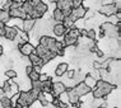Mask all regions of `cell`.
Listing matches in <instances>:
<instances>
[{"label":"cell","mask_w":121,"mask_h":108,"mask_svg":"<svg viewBox=\"0 0 121 108\" xmlns=\"http://www.w3.org/2000/svg\"><path fill=\"white\" fill-rule=\"evenodd\" d=\"M113 89H116V84H111L107 80L98 79L96 83V87L91 91H92L93 98H106L108 94H111V91Z\"/></svg>","instance_id":"1"},{"label":"cell","mask_w":121,"mask_h":108,"mask_svg":"<svg viewBox=\"0 0 121 108\" xmlns=\"http://www.w3.org/2000/svg\"><path fill=\"white\" fill-rule=\"evenodd\" d=\"M38 45L46 47L48 51H52V52L56 51V40L51 36H41L38 38Z\"/></svg>","instance_id":"2"},{"label":"cell","mask_w":121,"mask_h":108,"mask_svg":"<svg viewBox=\"0 0 121 108\" xmlns=\"http://www.w3.org/2000/svg\"><path fill=\"white\" fill-rule=\"evenodd\" d=\"M35 102L36 100L31 97V94L28 93V90L27 91H19V98H18L17 103H19L21 106H23L24 108H29Z\"/></svg>","instance_id":"3"},{"label":"cell","mask_w":121,"mask_h":108,"mask_svg":"<svg viewBox=\"0 0 121 108\" xmlns=\"http://www.w3.org/2000/svg\"><path fill=\"white\" fill-rule=\"evenodd\" d=\"M66 90V87L63 81H52V85H51V96L52 97H59L61 93Z\"/></svg>","instance_id":"4"},{"label":"cell","mask_w":121,"mask_h":108,"mask_svg":"<svg viewBox=\"0 0 121 108\" xmlns=\"http://www.w3.org/2000/svg\"><path fill=\"white\" fill-rule=\"evenodd\" d=\"M9 17L10 18H17V19H26L27 14L24 13V10L22 9V6H13L8 10Z\"/></svg>","instance_id":"5"},{"label":"cell","mask_w":121,"mask_h":108,"mask_svg":"<svg viewBox=\"0 0 121 108\" xmlns=\"http://www.w3.org/2000/svg\"><path fill=\"white\" fill-rule=\"evenodd\" d=\"M117 12L116 6L113 3H110V4H103L99 8V13L104 17H111V15H115V13Z\"/></svg>","instance_id":"6"},{"label":"cell","mask_w":121,"mask_h":108,"mask_svg":"<svg viewBox=\"0 0 121 108\" xmlns=\"http://www.w3.org/2000/svg\"><path fill=\"white\" fill-rule=\"evenodd\" d=\"M86 12H87V8H86L84 5H82V6H78V8H73V9H71L70 15H68V17H70V18L75 22L77 19L84 18V14H86Z\"/></svg>","instance_id":"7"},{"label":"cell","mask_w":121,"mask_h":108,"mask_svg":"<svg viewBox=\"0 0 121 108\" xmlns=\"http://www.w3.org/2000/svg\"><path fill=\"white\" fill-rule=\"evenodd\" d=\"M18 51L21 55L23 56H29L31 54L35 52V46L31 43V42H26V43L18 45Z\"/></svg>","instance_id":"8"},{"label":"cell","mask_w":121,"mask_h":108,"mask_svg":"<svg viewBox=\"0 0 121 108\" xmlns=\"http://www.w3.org/2000/svg\"><path fill=\"white\" fill-rule=\"evenodd\" d=\"M73 89L75 90V93L78 94L79 97H84V96H87V94H89L91 93V88H88L86 84L83 83V81H79V83H77L73 87Z\"/></svg>","instance_id":"9"},{"label":"cell","mask_w":121,"mask_h":108,"mask_svg":"<svg viewBox=\"0 0 121 108\" xmlns=\"http://www.w3.org/2000/svg\"><path fill=\"white\" fill-rule=\"evenodd\" d=\"M19 31H21V29H18L17 27H13V25H6L4 37H5L8 41H14L15 37L18 36V32H19Z\"/></svg>","instance_id":"10"},{"label":"cell","mask_w":121,"mask_h":108,"mask_svg":"<svg viewBox=\"0 0 121 108\" xmlns=\"http://www.w3.org/2000/svg\"><path fill=\"white\" fill-rule=\"evenodd\" d=\"M51 31L54 32V34L56 36V37L61 38V37H64V34L66 33V31H68V29L65 28V25L63 24V23H55V24L52 25Z\"/></svg>","instance_id":"11"},{"label":"cell","mask_w":121,"mask_h":108,"mask_svg":"<svg viewBox=\"0 0 121 108\" xmlns=\"http://www.w3.org/2000/svg\"><path fill=\"white\" fill-rule=\"evenodd\" d=\"M35 24H36V19H32V18H26V19H23L22 21V31L23 32H28L29 31H32L33 29V27H35Z\"/></svg>","instance_id":"12"},{"label":"cell","mask_w":121,"mask_h":108,"mask_svg":"<svg viewBox=\"0 0 121 108\" xmlns=\"http://www.w3.org/2000/svg\"><path fill=\"white\" fill-rule=\"evenodd\" d=\"M66 96H68V102L70 104H74L80 100V97L75 93V90L73 88H66Z\"/></svg>","instance_id":"13"},{"label":"cell","mask_w":121,"mask_h":108,"mask_svg":"<svg viewBox=\"0 0 121 108\" xmlns=\"http://www.w3.org/2000/svg\"><path fill=\"white\" fill-rule=\"evenodd\" d=\"M68 69H69V65H68L66 62H60V64L56 66V69H55V75H56V76H59V78L64 76V75L66 74Z\"/></svg>","instance_id":"14"},{"label":"cell","mask_w":121,"mask_h":108,"mask_svg":"<svg viewBox=\"0 0 121 108\" xmlns=\"http://www.w3.org/2000/svg\"><path fill=\"white\" fill-rule=\"evenodd\" d=\"M64 18L65 17H64L63 12L59 8H54V10H52V21H55L56 23H63Z\"/></svg>","instance_id":"15"},{"label":"cell","mask_w":121,"mask_h":108,"mask_svg":"<svg viewBox=\"0 0 121 108\" xmlns=\"http://www.w3.org/2000/svg\"><path fill=\"white\" fill-rule=\"evenodd\" d=\"M35 10L37 12V13H38V15H40V17L42 18L45 14H46V12L48 10V6H47V4H46V3L41 1L40 4H37V5L35 6Z\"/></svg>","instance_id":"16"},{"label":"cell","mask_w":121,"mask_h":108,"mask_svg":"<svg viewBox=\"0 0 121 108\" xmlns=\"http://www.w3.org/2000/svg\"><path fill=\"white\" fill-rule=\"evenodd\" d=\"M27 57H28V60H29V62H31L32 66H43V65H42L41 57L37 56L35 52H33V54H31L29 56H27Z\"/></svg>","instance_id":"17"},{"label":"cell","mask_w":121,"mask_h":108,"mask_svg":"<svg viewBox=\"0 0 121 108\" xmlns=\"http://www.w3.org/2000/svg\"><path fill=\"white\" fill-rule=\"evenodd\" d=\"M83 83L86 84L88 88H91V89H93L94 87H96V83H97V79H94L91 74H87L86 76L83 78Z\"/></svg>","instance_id":"18"},{"label":"cell","mask_w":121,"mask_h":108,"mask_svg":"<svg viewBox=\"0 0 121 108\" xmlns=\"http://www.w3.org/2000/svg\"><path fill=\"white\" fill-rule=\"evenodd\" d=\"M64 40L61 41L63 42V45H64V47H71V46H75L78 43V40H75V38L73 37H70V36H68L66 33L64 34Z\"/></svg>","instance_id":"19"},{"label":"cell","mask_w":121,"mask_h":108,"mask_svg":"<svg viewBox=\"0 0 121 108\" xmlns=\"http://www.w3.org/2000/svg\"><path fill=\"white\" fill-rule=\"evenodd\" d=\"M56 8L60 10H65V9H71V0H57L55 3Z\"/></svg>","instance_id":"20"},{"label":"cell","mask_w":121,"mask_h":108,"mask_svg":"<svg viewBox=\"0 0 121 108\" xmlns=\"http://www.w3.org/2000/svg\"><path fill=\"white\" fill-rule=\"evenodd\" d=\"M0 106L3 108H10L12 106V102H10V98L6 97V96H3L0 98Z\"/></svg>","instance_id":"21"},{"label":"cell","mask_w":121,"mask_h":108,"mask_svg":"<svg viewBox=\"0 0 121 108\" xmlns=\"http://www.w3.org/2000/svg\"><path fill=\"white\" fill-rule=\"evenodd\" d=\"M9 21H10L9 13L6 12V10H3V9H0V22H1V23H5V24H8Z\"/></svg>","instance_id":"22"},{"label":"cell","mask_w":121,"mask_h":108,"mask_svg":"<svg viewBox=\"0 0 121 108\" xmlns=\"http://www.w3.org/2000/svg\"><path fill=\"white\" fill-rule=\"evenodd\" d=\"M21 6H22V9L24 10V13L27 14V17H28L29 14H31V12L33 10V6H32L31 4H29L28 1H23V3H22V5H21Z\"/></svg>","instance_id":"23"},{"label":"cell","mask_w":121,"mask_h":108,"mask_svg":"<svg viewBox=\"0 0 121 108\" xmlns=\"http://www.w3.org/2000/svg\"><path fill=\"white\" fill-rule=\"evenodd\" d=\"M84 37H87L88 40H92V41H94V40H96L97 34H96V31H94V28L86 29V36H84Z\"/></svg>","instance_id":"24"},{"label":"cell","mask_w":121,"mask_h":108,"mask_svg":"<svg viewBox=\"0 0 121 108\" xmlns=\"http://www.w3.org/2000/svg\"><path fill=\"white\" fill-rule=\"evenodd\" d=\"M63 24L65 25V28H66V29L74 28V21H73L70 17H65L64 21H63Z\"/></svg>","instance_id":"25"},{"label":"cell","mask_w":121,"mask_h":108,"mask_svg":"<svg viewBox=\"0 0 121 108\" xmlns=\"http://www.w3.org/2000/svg\"><path fill=\"white\" fill-rule=\"evenodd\" d=\"M40 73H37V71H35V70H32L31 73H29L27 76H28V79L29 81H35V80H40Z\"/></svg>","instance_id":"26"},{"label":"cell","mask_w":121,"mask_h":108,"mask_svg":"<svg viewBox=\"0 0 121 108\" xmlns=\"http://www.w3.org/2000/svg\"><path fill=\"white\" fill-rule=\"evenodd\" d=\"M5 76L8 78V79H15V78L18 76L17 71L13 70V69H8V70L5 71Z\"/></svg>","instance_id":"27"},{"label":"cell","mask_w":121,"mask_h":108,"mask_svg":"<svg viewBox=\"0 0 121 108\" xmlns=\"http://www.w3.org/2000/svg\"><path fill=\"white\" fill-rule=\"evenodd\" d=\"M28 93L31 94V97L33 98L35 100H37V97H38V94L41 93V90L37 89V88H31V89H28Z\"/></svg>","instance_id":"28"},{"label":"cell","mask_w":121,"mask_h":108,"mask_svg":"<svg viewBox=\"0 0 121 108\" xmlns=\"http://www.w3.org/2000/svg\"><path fill=\"white\" fill-rule=\"evenodd\" d=\"M84 5V0H71V9Z\"/></svg>","instance_id":"29"},{"label":"cell","mask_w":121,"mask_h":108,"mask_svg":"<svg viewBox=\"0 0 121 108\" xmlns=\"http://www.w3.org/2000/svg\"><path fill=\"white\" fill-rule=\"evenodd\" d=\"M31 88H37V89H42V81L41 80H35L31 81Z\"/></svg>","instance_id":"30"},{"label":"cell","mask_w":121,"mask_h":108,"mask_svg":"<svg viewBox=\"0 0 121 108\" xmlns=\"http://www.w3.org/2000/svg\"><path fill=\"white\" fill-rule=\"evenodd\" d=\"M5 28H6V24H5V23H1V22H0V37H4V34H5Z\"/></svg>","instance_id":"31"},{"label":"cell","mask_w":121,"mask_h":108,"mask_svg":"<svg viewBox=\"0 0 121 108\" xmlns=\"http://www.w3.org/2000/svg\"><path fill=\"white\" fill-rule=\"evenodd\" d=\"M68 76V79H73L74 78V75H75V71L74 70H69V69H68V71H66V74H65Z\"/></svg>","instance_id":"32"},{"label":"cell","mask_w":121,"mask_h":108,"mask_svg":"<svg viewBox=\"0 0 121 108\" xmlns=\"http://www.w3.org/2000/svg\"><path fill=\"white\" fill-rule=\"evenodd\" d=\"M27 1H28L29 4H31V5H32V6H33V8H35V6L37 5V4H40V3L42 1V0H27Z\"/></svg>","instance_id":"33"},{"label":"cell","mask_w":121,"mask_h":108,"mask_svg":"<svg viewBox=\"0 0 121 108\" xmlns=\"http://www.w3.org/2000/svg\"><path fill=\"white\" fill-rule=\"evenodd\" d=\"M115 6L117 10H120L121 9V0H115Z\"/></svg>","instance_id":"34"},{"label":"cell","mask_w":121,"mask_h":108,"mask_svg":"<svg viewBox=\"0 0 121 108\" xmlns=\"http://www.w3.org/2000/svg\"><path fill=\"white\" fill-rule=\"evenodd\" d=\"M57 108H68V104L60 100V102H59V104H57Z\"/></svg>","instance_id":"35"},{"label":"cell","mask_w":121,"mask_h":108,"mask_svg":"<svg viewBox=\"0 0 121 108\" xmlns=\"http://www.w3.org/2000/svg\"><path fill=\"white\" fill-rule=\"evenodd\" d=\"M32 70H33V66H32V65H28V66H27V67H26V74H27V75H28V74H29V73H31V71H32Z\"/></svg>","instance_id":"36"},{"label":"cell","mask_w":121,"mask_h":108,"mask_svg":"<svg viewBox=\"0 0 121 108\" xmlns=\"http://www.w3.org/2000/svg\"><path fill=\"white\" fill-rule=\"evenodd\" d=\"M10 108H24V107H23V106H21L19 103H15V104H13Z\"/></svg>","instance_id":"37"},{"label":"cell","mask_w":121,"mask_h":108,"mask_svg":"<svg viewBox=\"0 0 121 108\" xmlns=\"http://www.w3.org/2000/svg\"><path fill=\"white\" fill-rule=\"evenodd\" d=\"M12 3H15V4H19V5H22V3H23V0H10Z\"/></svg>","instance_id":"38"},{"label":"cell","mask_w":121,"mask_h":108,"mask_svg":"<svg viewBox=\"0 0 121 108\" xmlns=\"http://www.w3.org/2000/svg\"><path fill=\"white\" fill-rule=\"evenodd\" d=\"M3 54H4V47H3V46H0V57L3 56Z\"/></svg>","instance_id":"39"},{"label":"cell","mask_w":121,"mask_h":108,"mask_svg":"<svg viewBox=\"0 0 121 108\" xmlns=\"http://www.w3.org/2000/svg\"><path fill=\"white\" fill-rule=\"evenodd\" d=\"M3 96H4V91H3V89H1V87H0V98H1Z\"/></svg>","instance_id":"40"},{"label":"cell","mask_w":121,"mask_h":108,"mask_svg":"<svg viewBox=\"0 0 121 108\" xmlns=\"http://www.w3.org/2000/svg\"><path fill=\"white\" fill-rule=\"evenodd\" d=\"M48 1H50V3H52V4H55V3L57 1V0H48Z\"/></svg>","instance_id":"41"},{"label":"cell","mask_w":121,"mask_h":108,"mask_svg":"<svg viewBox=\"0 0 121 108\" xmlns=\"http://www.w3.org/2000/svg\"><path fill=\"white\" fill-rule=\"evenodd\" d=\"M96 108H106V106H99V107H96Z\"/></svg>","instance_id":"42"},{"label":"cell","mask_w":121,"mask_h":108,"mask_svg":"<svg viewBox=\"0 0 121 108\" xmlns=\"http://www.w3.org/2000/svg\"><path fill=\"white\" fill-rule=\"evenodd\" d=\"M113 108H119V107H113Z\"/></svg>","instance_id":"43"},{"label":"cell","mask_w":121,"mask_h":108,"mask_svg":"<svg viewBox=\"0 0 121 108\" xmlns=\"http://www.w3.org/2000/svg\"><path fill=\"white\" fill-rule=\"evenodd\" d=\"M23 1H27V0H23Z\"/></svg>","instance_id":"44"}]
</instances>
